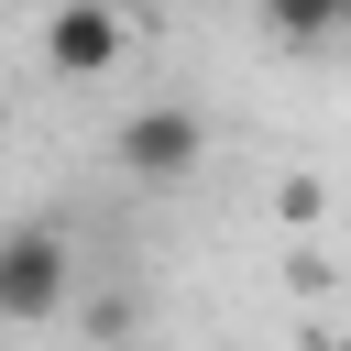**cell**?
<instances>
[{"label": "cell", "instance_id": "7a4b0ae2", "mask_svg": "<svg viewBox=\"0 0 351 351\" xmlns=\"http://www.w3.org/2000/svg\"><path fill=\"white\" fill-rule=\"evenodd\" d=\"M55 307H66V230L55 219L0 230V329H44Z\"/></svg>", "mask_w": 351, "mask_h": 351}, {"label": "cell", "instance_id": "6da1fadb", "mask_svg": "<svg viewBox=\"0 0 351 351\" xmlns=\"http://www.w3.org/2000/svg\"><path fill=\"white\" fill-rule=\"evenodd\" d=\"M110 154H121V176H132V186H186V176L208 165V121H197L186 99H154V110H132V121H121V143H110Z\"/></svg>", "mask_w": 351, "mask_h": 351}, {"label": "cell", "instance_id": "3957f363", "mask_svg": "<svg viewBox=\"0 0 351 351\" xmlns=\"http://www.w3.org/2000/svg\"><path fill=\"white\" fill-rule=\"evenodd\" d=\"M44 66L77 77V88H99V77L121 66V11H110V0H55V11H44Z\"/></svg>", "mask_w": 351, "mask_h": 351}, {"label": "cell", "instance_id": "277c9868", "mask_svg": "<svg viewBox=\"0 0 351 351\" xmlns=\"http://www.w3.org/2000/svg\"><path fill=\"white\" fill-rule=\"evenodd\" d=\"M252 11H263V33H274V44H329L351 0H252Z\"/></svg>", "mask_w": 351, "mask_h": 351}, {"label": "cell", "instance_id": "5b68a950", "mask_svg": "<svg viewBox=\"0 0 351 351\" xmlns=\"http://www.w3.org/2000/svg\"><path fill=\"white\" fill-rule=\"evenodd\" d=\"M340 33H351V11H340Z\"/></svg>", "mask_w": 351, "mask_h": 351}]
</instances>
